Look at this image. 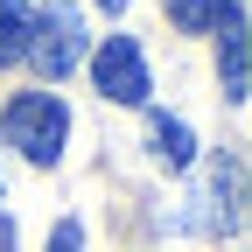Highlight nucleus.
<instances>
[{
	"label": "nucleus",
	"mask_w": 252,
	"mask_h": 252,
	"mask_svg": "<svg viewBox=\"0 0 252 252\" xmlns=\"http://www.w3.org/2000/svg\"><path fill=\"white\" fill-rule=\"evenodd\" d=\"M0 133H7V147H21L35 168H49L63 140H70V105L56 98V91H14L7 112H0Z\"/></svg>",
	"instance_id": "obj_1"
},
{
	"label": "nucleus",
	"mask_w": 252,
	"mask_h": 252,
	"mask_svg": "<svg viewBox=\"0 0 252 252\" xmlns=\"http://www.w3.org/2000/svg\"><path fill=\"white\" fill-rule=\"evenodd\" d=\"M28 56L42 63V77L63 84L84 63V14L63 7V0H49V14H35V42H28Z\"/></svg>",
	"instance_id": "obj_2"
},
{
	"label": "nucleus",
	"mask_w": 252,
	"mask_h": 252,
	"mask_svg": "<svg viewBox=\"0 0 252 252\" xmlns=\"http://www.w3.org/2000/svg\"><path fill=\"white\" fill-rule=\"evenodd\" d=\"M147 147H154V161H161V168H189V161H196V133H189L182 119H168V112L147 119Z\"/></svg>",
	"instance_id": "obj_4"
},
{
	"label": "nucleus",
	"mask_w": 252,
	"mask_h": 252,
	"mask_svg": "<svg viewBox=\"0 0 252 252\" xmlns=\"http://www.w3.org/2000/svg\"><path fill=\"white\" fill-rule=\"evenodd\" d=\"M203 224H217V231H231L238 224V154H224V161L210 168V189H203Z\"/></svg>",
	"instance_id": "obj_5"
},
{
	"label": "nucleus",
	"mask_w": 252,
	"mask_h": 252,
	"mask_svg": "<svg viewBox=\"0 0 252 252\" xmlns=\"http://www.w3.org/2000/svg\"><path fill=\"white\" fill-rule=\"evenodd\" d=\"M217 14H224V0H168V21L182 28V35H210Z\"/></svg>",
	"instance_id": "obj_7"
},
{
	"label": "nucleus",
	"mask_w": 252,
	"mask_h": 252,
	"mask_svg": "<svg viewBox=\"0 0 252 252\" xmlns=\"http://www.w3.org/2000/svg\"><path fill=\"white\" fill-rule=\"evenodd\" d=\"M0 196H7V182H0Z\"/></svg>",
	"instance_id": "obj_10"
},
{
	"label": "nucleus",
	"mask_w": 252,
	"mask_h": 252,
	"mask_svg": "<svg viewBox=\"0 0 252 252\" xmlns=\"http://www.w3.org/2000/svg\"><path fill=\"white\" fill-rule=\"evenodd\" d=\"M91 77H98V98H112V105H147V91H154L133 35H105V49L91 56Z\"/></svg>",
	"instance_id": "obj_3"
},
{
	"label": "nucleus",
	"mask_w": 252,
	"mask_h": 252,
	"mask_svg": "<svg viewBox=\"0 0 252 252\" xmlns=\"http://www.w3.org/2000/svg\"><path fill=\"white\" fill-rule=\"evenodd\" d=\"M49 252H84V224L77 217H63V224L49 231Z\"/></svg>",
	"instance_id": "obj_8"
},
{
	"label": "nucleus",
	"mask_w": 252,
	"mask_h": 252,
	"mask_svg": "<svg viewBox=\"0 0 252 252\" xmlns=\"http://www.w3.org/2000/svg\"><path fill=\"white\" fill-rule=\"evenodd\" d=\"M98 7H105V14H119V7H126V0H98Z\"/></svg>",
	"instance_id": "obj_9"
},
{
	"label": "nucleus",
	"mask_w": 252,
	"mask_h": 252,
	"mask_svg": "<svg viewBox=\"0 0 252 252\" xmlns=\"http://www.w3.org/2000/svg\"><path fill=\"white\" fill-rule=\"evenodd\" d=\"M28 42H35V7L21 0H0V63H21Z\"/></svg>",
	"instance_id": "obj_6"
}]
</instances>
